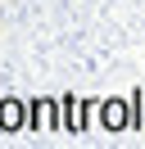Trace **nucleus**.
<instances>
[{
	"mask_svg": "<svg viewBox=\"0 0 145 149\" xmlns=\"http://www.w3.org/2000/svg\"><path fill=\"white\" fill-rule=\"evenodd\" d=\"M0 127H23V104H18V100H5V104H0Z\"/></svg>",
	"mask_w": 145,
	"mask_h": 149,
	"instance_id": "obj_2",
	"label": "nucleus"
},
{
	"mask_svg": "<svg viewBox=\"0 0 145 149\" xmlns=\"http://www.w3.org/2000/svg\"><path fill=\"white\" fill-rule=\"evenodd\" d=\"M122 122H127V104H122V100H104V127L118 131Z\"/></svg>",
	"mask_w": 145,
	"mask_h": 149,
	"instance_id": "obj_1",
	"label": "nucleus"
}]
</instances>
